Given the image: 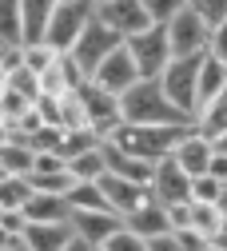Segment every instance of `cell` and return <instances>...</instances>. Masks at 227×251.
I'll use <instances>...</instances> for the list:
<instances>
[{
	"instance_id": "cell-47",
	"label": "cell",
	"mask_w": 227,
	"mask_h": 251,
	"mask_svg": "<svg viewBox=\"0 0 227 251\" xmlns=\"http://www.w3.org/2000/svg\"><path fill=\"white\" fill-rule=\"evenodd\" d=\"M207 251H219V247H215V243H211V247H207Z\"/></svg>"
},
{
	"instance_id": "cell-39",
	"label": "cell",
	"mask_w": 227,
	"mask_h": 251,
	"mask_svg": "<svg viewBox=\"0 0 227 251\" xmlns=\"http://www.w3.org/2000/svg\"><path fill=\"white\" fill-rule=\"evenodd\" d=\"M207 56H215V60H223V64H227V24H219L215 32H211V48H207Z\"/></svg>"
},
{
	"instance_id": "cell-35",
	"label": "cell",
	"mask_w": 227,
	"mask_h": 251,
	"mask_svg": "<svg viewBox=\"0 0 227 251\" xmlns=\"http://www.w3.org/2000/svg\"><path fill=\"white\" fill-rule=\"evenodd\" d=\"M20 68H28L24 48H16V44H0V80H4V76H16Z\"/></svg>"
},
{
	"instance_id": "cell-10",
	"label": "cell",
	"mask_w": 227,
	"mask_h": 251,
	"mask_svg": "<svg viewBox=\"0 0 227 251\" xmlns=\"http://www.w3.org/2000/svg\"><path fill=\"white\" fill-rule=\"evenodd\" d=\"M96 84H100L104 92H112V96H127L140 80H144V72H140V64L132 60V52H127V44L120 48V52H112L104 64H100V72L92 76Z\"/></svg>"
},
{
	"instance_id": "cell-48",
	"label": "cell",
	"mask_w": 227,
	"mask_h": 251,
	"mask_svg": "<svg viewBox=\"0 0 227 251\" xmlns=\"http://www.w3.org/2000/svg\"><path fill=\"white\" fill-rule=\"evenodd\" d=\"M100 4H104V0H96V8H100Z\"/></svg>"
},
{
	"instance_id": "cell-46",
	"label": "cell",
	"mask_w": 227,
	"mask_h": 251,
	"mask_svg": "<svg viewBox=\"0 0 227 251\" xmlns=\"http://www.w3.org/2000/svg\"><path fill=\"white\" fill-rule=\"evenodd\" d=\"M215 148H219V151H227V136H223V140H215Z\"/></svg>"
},
{
	"instance_id": "cell-3",
	"label": "cell",
	"mask_w": 227,
	"mask_h": 251,
	"mask_svg": "<svg viewBox=\"0 0 227 251\" xmlns=\"http://www.w3.org/2000/svg\"><path fill=\"white\" fill-rule=\"evenodd\" d=\"M200 64H203V56H176L168 72L159 76V84H164L168 92V100L196 124V112H200Z\"/></svg>"
},
{
	"instance_id": "cell-12",
	"label": "cell",
	"mask_w": 227,
	"mask_h": 251,
	"mask_svg": "<svg viewBox=\"0 0 227 251\" xmlns=\"http://www.w3.org/2000/svg\"><path fill=\"white\" fill-rule=\"evenodd\" d=\"M100 187H104V196H108V207H112L116 215H124V219L136 215V211L148 207V203H155V196H151L148 183H132V179H120V176H104Z\"/></svg>"
},
{
	"instance_id": "cell-32",
	"label": "cell",
	"mask_w": 227,
	"mask_h": 251,
	"mask_svg": "<svg viewBox=\"0 0 227 251\" xmlns=\"http://www.w3.org/2000/svg\"><path fill=\"white\" fill-rule=\"evenodd\" d=\"M32 227L28 211H0V239H24Z\"/></svg>"
},
{
	"instance_id": "cell-41",
	"label": "cell",
	"mask_w": 227,
	"mask_h": 251,
	"mask_svg": "<svg viewBox=\"0 0 227 251\" xmlns=\"http://www.w3.org/2000/svg\"><path fill=\"white\" fill-rule=\"evenodd\" d=\"M151 251H183L176 235H164V239H151Z\"/></svg>"
},
{
	"instance_id": "cell-16",
	"label": "cell",
	"mask_w": 227,
	"mask_h": 251,
	"mask_svg": "<svg viewBox=\"0 0 227 251\" xmlns=\"http://www.w3.org/2000/svg\"><path fill=\"white\" fill-rule=\"evenodd\" d=\"M104 155H108V176H120V179H132V183H148V187H151L155 164L140 160V155L124 151V148H116V144H104Z\"/></svg>"
},
{
	"instance_id": "cell-38",
	"label": "cell",
	"mask_w": 227,
	"mask_h": 251,
	"mask_svg": "<svg viewBox=\"0 0 227 251\" xmlns=\"http://www.w3.org/2000/svg\"><path fill=\"white\" fill-rule=\"evenodd\" d=\"M176 239H179V247H183V251H207V247H211V239H207V235H200V231H191V227L176 231Z\"/></svg>"
},
{
	"instance_id": "cell-25",
	"label": "cell",
	"mask_w": 227,
	"mask_h": 251,
	"mask_svg": "<svg viewBox=\"0 0 227 251\" xmlns=\"http://www.w3.org/2000/svg\"><path fill=\"white\" fill-rule=\"evenodd\" d=\"M223 219H227V215L219 211V203H196V200H191V231L215 239L219 227H223Z\"/></svg>"
},
{
	"instance_id": "cell-14",
	"label": "cell",
	"mask_w": 227,
	"mask_h": 251,
	"mask_svg": "<svg viewBox=\"0 0 227 251\" xmlns=\"http://www.w3.org/2000/svg\"><path fill=\"white\" fill-rule=\"evenodd\" d=\"M72 227H76V235L88 239L92 247H104L112 235L124 231V215H116V211H76V215H72Z\"/></svg>"
},
{
	"instance_id": "cell-49",
	"label": "cell",
	"mask_w": 227,
	"mask_h": 251,
	"mask_svg": "<svg viewBox=\"0 0 227 251\" xmlns=\"http://www.w3.org/2000/svg\"><path fill=\"white\" fill-rule=\"evenodd\" d=\"M100 251H104V247H100Z\"/></svg>"
},
{
	"instance_id": "cell-19",
	"label": "cell",
	"mask_w": 227,
	"mask_h": 251,
	"mask_svg": "<svg viewBox=\"0 0 227 251\" xmlns=\"http://www.w3.org/2000/svg\"><path fill=\"white\" fill-rule=\"evenodd\" d=\"M223 92H227V64L215 56H203V64H200V108L211 104L215 96H223Z\"/></svg>"
},
{
	"instance_id": "cell-40",
	"label": "cell",
	"mask_w": 227,
	"mask_h": 251,
	"mask_svg": "<svg viewBox=\"0 0 227 251\" xmlns=\"http://www.w3.org/2000/svg\"><path fill=\"white\" fill-rule=\"evenodd\" d=\"M207 176H215V179H223V183H227V151H219V148H215V160H211V172H207Z\"/></svg>"
},
{
	"instance_id": "cell-33",
	"label": "cell",
	"mask_w": 227,
	"mask_h": 251,
	"mask_svg": "<svg viewBox=\"0 0 227 251\" xmlns=\"http://www.w3.org/2000/svg\"><path fill=\"white\" fill-rule=\"evenodd\" d=\"M24 56H28V68L36 72V76H44V72L56 64V60H60V52H56L52 44H28V48H24Z\"/></svg>"
},
{
	"instance_id": "cell-18",
	"label": "cell",
	"mask_w": 227,
	"mask_h": 251,
	"mask_svg": "<svg viewBox=\"0 0 227 251\" xmlns=\"http://www.w3.org/2000/svg\"><path fill=\"white\" fill-rule=\"evenodd\" d=\"M72 239H76V227L72 224H32L28 235H24V243L32 251H64Z\"/></svg>"
},
{
	"instance_id": "cell-9",
	"label": "cell",
	"mask_w": 227,
	"mask_h": 251,
	"mask_svg": "<svg viewBox=\"0 0 227 251\" xmlns=\"http://www.w3.org/2000/svg\"><path fill=\"white\" fill-rule=\"evenodd\" d=\"M96 16L108 28H116L124 40H132V36H140V32L151 28V16L144 8V0H104V4L96 8Z\"/></svg>"
},
{
	"instance_id": "cell-31",
	"label": "cell",
	"mask_w": 227,
	"mask_h": 251,
	"mask_svg": "<svg viewBox=\"0 0 227 251\" xmlns=\"http://www.w3.org/2000/svg\"><path fill=\"white\" fill-rule=\"evenodd\" d=\"M187 4H191V0H144V8H148V16H151V24H172Z\"/></svg>"
},
{
	"instance_id": "cell-20",
	"label": "cell",
	"mask_w": 227,
	"mask_h": 251,
	"mask_svg": "<svg viewBox=\"0 0 227 251\" xmlns=\"http://www.w3.org/2000/svg\"><path fill=\"white\" fill-rule=\"evenodd\" d=\"M36 196L28 176H0V211H24Z\"/></svg>"
},
{
	"instance_id": "cell-21",
	"label": "cell",
	"mask_w": 227,
	"mask_h": 251,
	"mask_svg": "<svg viewBox=\"0 0 227 251\" xmlns=\"http://www.w3.org/2000/svg\"><path fill=\"white\" fill-rule=\"evenodd\" d=\"M196 132H203L207 140H223V136H227V92H223V96H215L211 104L200 108V116H196Z\"/></svg>"
},
{
	"instance_id": "cell-13",
	"label": "cell",
	"mask_w": 227,
	"mask_h": 251,
	"mask_svg": "<svg viewBox=\"0 0 227 251\" xmlns=\"http://www.w3.org/2000/svg\"><path fill=\"white\" fill-rule=\"evenodd\" d=\"M172 160H176L191 179H196V176H207V172H211V160H215V140H207L203 132L191 128V132L183 136V144L176 148Z\"/></svg>"
},
{
	"instance_id": "cell-42",
	"label": "cell",
	"mask_w": 227,
	"mask_h": 251,
	"mask_svg": "<svg viewBox=\"0 0 227 251\" xmlns=\"http://www.w3.org/2000/svg\"><path fill=\"white\" fill-rule=\"evenodd\" d=\"M64 251H100V247H92L88 239H80V235H76V239H72L68 247H64Z\"/></svg>"
},
{
	"instance_id": "cell-7",
	"label": "cell",
	"mask_w": 227,
	"mask_h": 251,
	"mask_svg": "<svg viewBox=\"0 0 227 251\" xmlns=\"http://www.w3.org/2000/svg\"><path fill=\"white\" fill-rule=\"evenodd\" d=\"M80 100L88 108V120H92V132L100 136L104 144L120 132V124H124V112H120V96H112V92H104L96 80H88L80 88Z\"/></svg>"
},
{
	"instance_id": "cell-43",
	"label": "cell",
	"mask_w": 227,
	"mask_h": 251,
	"mask_svg": "<svg viewBox=\"0 0 227 251\" xmlns=\"http://www.w3.org/2000/svg\"><path fill=\"white\" fill-rule=\"evenodd\" d=\"M0 247H4V251H32L24 239H0Z\"/></svg>"
},
{
	"instance_id": "cell-30",
	"label": "cell",
	"mask_w": 227,
	"mask_h": 251,
	"mask_svg": "<svg viewBox=\"0 0 227 251\" xmlns=\"http://www.w3.org/2000/svg\"><path fill=\"white\" fill-rule=\"evenodd\" d=\"M223 179H215V176H196L191 179V200L196 203H219L223 200Z\"/></svg>"
},
{
	"instance_id": "cell-45",
	"label": "cell",
	"mask_w": 227,
	"mask_h": 251,
	"mask_svg": "<svg viewBox=\"0 0 227 251\" xmlns=\"http://www.w3.org/2000/svg\"><path fill=\"white\" fill-rule=\"evenodd\" d=\"M219 211L227 215V187H223V200H219Z\"/></svg>"
},
{
	"instance_id": "cell-27",
	"label": "cell",
	"mask_w": 227,
	"mask_h": 251,
	"mask_svg": "<svg viewBox=\"0 0 227 251\" xmlns=\"http://www.w3.org/2000/svg\"><path fill=\"white\" fill-rule=\"evenodd\" d=\"M104 140L100 136H96L92 128H80V132H64V140H60V151L56 155H64V160H76V155H84V151H96V148H100Z\"/></svg>"
},
{
	"instance_id": "cell-22",
	"label": "cell",
	"mask_w": 227,
	"mask_h": 251,
	"mask_svg": "<svg viewBox=\"0 0 227 251\" xmlns=\"http://www.w3.org/2000/svg\"><path fill=\"white\" fill-rule=\"evenodd\" d=\"M0 44L24 48V0H0Z\"/></svg>"
},
{
	"instance_id": "cell-28",
	"label": "cell",
	"mask_w": 227,
	"mask_h": 251,
	"mask_svg": "<svg viewBox=\"0 0 227 251\" xmlns=\"http://www.w3.org/2000/svg\"><path fill=\"white\" fill-rule=\"evenodd\" d=\"M28 179H32V187H36V192H48V196H68L72 187L80 183L68 168H64V172H36V176H28Z\"/></svg>"
},
{
	"instance_id": "cell-23",
	"label": "cell",
	"mask_w": 227,
	"mask_h": 251,
	"mask_svg": "<svg viewBox=\"0 0 227 251\" xmlns=\"http://www.w3.org/2000/svg\"><path fill=\"white\" fill-rule=\"evenodd\" d=\"M36 172V151L28 144H0V176H32Z\"/></svg>"
},
{
	"instance_id": "cell-5",
	"label": "cell",
	"mask_w": 227,
	"mask_h": 251,
	"mask_svg": "<svg viewBox=\"0 0 227 251\" xmlns=\"http://www.w3.org/2000/svg\"><path fill=\"white\" fill-rule=\"evenodd\" d=\"M127 52H132V60L140 64L144 80H159V76L168 72V64L176 60V52H172V36H168V24H151L148 32L132 36V40H127Z\"/></svg>"
},
{
	"instance_id": "cell-1",
	"label": "cell",
	"mask_w": 227,
	"mask_h": 251,
	"mask_svg": "<svg viewBox=\"0 0 227 251\" xmlns=\"http://www.w3.org/2000/svg\"><path fill=\"white\" fill-rule=\"evenodd\" d=\"M191 128H196V124H120V132L108 144L140 155L148 164H159V160H168V155H176V148L183 144V136Z\"/></svg>"
},
{
	"instance_id": "cell-8",
	"label": "cell",
	"mask_w": 227,
	"mask_h": 251,
	"mask_svg": "<svg viewBox=\"0 0 227 251\" xmlns=\"http://www.w3.org/2000/svg\"><path fill=\"white\" fill-rule=\"evenodd\" d=\"M168 36H172V52L176 56H207V48H211V24L187 4L168 24Z\"/></svg>"
},
{
	"instance_id": "cell-11",
	"label": "cell",
	"mask_w": 227,
	"mask_h": 251,
	"mask_svg": "<svg viewBox=\"0 0 227 251\" xmlns=\"http://www.w3.org/2000/svg\"><path fill=\"white\" fill-rule=\"evenodd\" d=\"M151 196L164 203V207H172V203H191V176L172 160V155L155 164V176H151Z\"/></svg>"
},
{
	"instance_id": "cell-26",
	"label": "cell",
	"mask_w": 227,
	"mask_h": 251,
	"mask_svg": "<svg viewBox=\"0 0 227 251\" xmlns=\"http://www.w3.org/2000/svg\"><path fill=\"white\" fill-rule=\"evenodd\" d=\"M68 203H72V211H112L100 183H76L68 192Z\"/></svg>"
},
{
	"instance_id": "cell-24",
	"label": "cell",
	"mask_w": 227,
	"mask_h": 251,
	"mask_svg": "<svg viewBox=\"0 0 227 251\" xmlns=\"http://www.w3.org/2000/svg\"><path fill=\"white\" fill-rule=\"evenodd\" d=\"M68 172H72L80 183H100V179L108 176V155H104V144L96 148V151H84V155H76V160L68 164Z\"/></svg>"
},
{
	"instance_id": "cell-37",
	"label": "cell",
	"mask_w": 227,
	"mask_h": 251,
	"mask_svg": "<svg viewBox=\"0 0 227 251\" xmlns=\"http://www.w3.org/2000/svg\"><path fill=\"white\" fill-rule=\"evenodd\" d=\"M104 251H151V243L144 239V235H136V231H120V235H112L108 243H104Z\"/></svg>"
},
{
	"instance_id": "cell-34",
	"label": "cell",
	"mask_w": 227,
	"mask_h": 251,
	"mask_svg": "<svg viewBox=\"0 0 227 251\" xmlns=\"http://www.w3.org/2000/svg\"><path fill=\"white\" fill-rule=\"evenodd\" d=\"M32 108V100H24L20 92H8V88H0V120H20V116H28Z\"/></svg>"
},
{
	"instance_id": "cell-29",
	"label": "cell",
	"mask_w": 227,
	"mask_h": 251,
	"mask_svg": "<svg viewBox=\"0 0 227 251\" xmlns=\"http://www.w3.org/2000/svg\"><path fill=\"white\" fill-rule=\"evenodd\" d=\"M0 88H8V92H20L24 100H32V104H40V96H44V88H40V76L32 72V68H20L16 76H4L0 80Z\"/></svg>"
},
{
	"instance_id": "cell-6",
	"label": "cell",
	"mask_w": 227,
	"mask_h": 251,
	"mask_svg": "<svg viewBox=\"0 0 227 251\" xmlns=\"http://www.w3.org/2000/svg\"><path fill=\"white\" fill-rule=\"evenodd\" d=\"M127 40L116 32V28H108L100 16H96L92 24H88V32L80 36V44L72 48V60H76V64H80V72L92 80L96 72H100V64H104V60L112 56V52H120Z\"/></svg>"
},
{
	"instance_id": "cell-15",
	"label": "cell",
	"mask_w": 227,
	"mask_h": 251,
	"mask_svg": "<svg viewBox=\"0 0 227 251\" xmlns=\"http://www.w3.org/2000/svg\"><path fill=\"white\" fill-rule=\"evenodd\" d=\"M124 227L127 231H136V235H144L148 243L151 239H164V235H176V227H172V215H168V207L164 203H148V207H140L136 215H127L124 219Z\"/></svg>"
},
{
	"instance_id": "cell-4",
	"label": "cell",
	"mask_w": 227,
	"mask_h": 251,
	"mask_svg": "<svg viewBox=\"0 0 227 251\" xmlns=\"http://www.w3.org/2000/svg\"><path fill=\"white\" fill-rule=\"evenodd\" d=\"M92 20H96V0H60L44 44H52L56 52H72L80 44V36L88 32Z\"/></svg>"
},
{
	"instance_id": "cell-2",
	"label": "cell",
	"mask_w": 227,
	"mask_h": 251,
	"mask_svg": "<svg viewBox=\"0 0 227 251\" xmlns=\"http://www.w3.org/2000/svg\"><path fill=\"white\" fill-rule=\"evenodd\" d=\"M124 124H191L172 100L159 80H140L127 96H120Z\"/></svg>"
},
{
	"instance_id": "cell-44",
	"label": "cell",
	"mask_w": 227,
	"mask_h": 251,
	"mask_svg": "<svg viewBox=\"0 0 227 251\" xmlns=\"http://www.w3.org/2000/svg\"><path fill=\"white\" fill-rule=\"evenodd\" d=\"M211 243H215V247H219V251H227V219H223V227H219V235H215V239H211Z\"/></svg>"
},
{
	"instance_id": "cell-36",
	"label": "cell",
	"mask_w": 227,
	"mask_h": 251,
	"mask_svg": "<svg viewBox=\"0 0 227 251\" xmlns=\"http://www.w3.org/2000/svg\"><path fill=\"white\" fill-rule=\"evenodd\" d=\"M191 8L211 24V32H215L219 24H227V0H191Z\"/></svg>"
},
{
	"instance_id": "cell-17",
	"label": "cell",
	"mask_w": 227,
	"mask_h": 251,
	"mask_svg": "<svg viewBox=\"0 0 227 251\" xmlns=\"http://www.w3.org/2000/svg\"><path fill=\"white\" fill-rule=\"evenodd\" d=\"M24 211H28L32 224H72V215H76L68 196H48V192H36Z\"/></svg>"
}]
</instances>
